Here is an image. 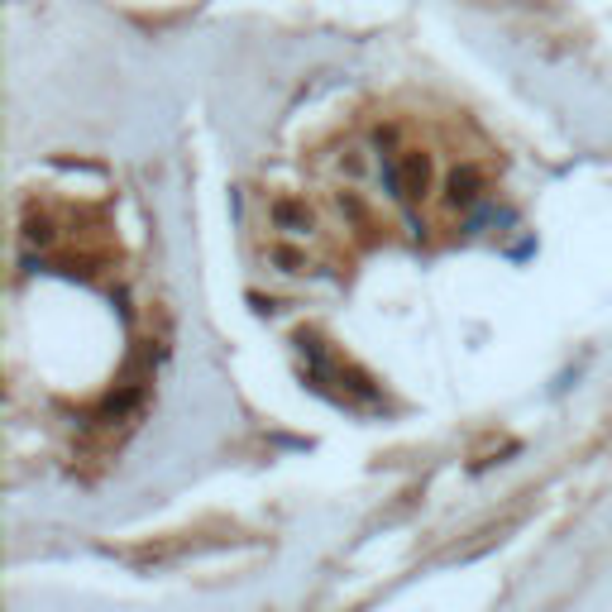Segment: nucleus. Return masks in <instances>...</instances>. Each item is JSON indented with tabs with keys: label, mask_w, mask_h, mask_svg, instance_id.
Wrapping results in <instances>:
<instances>
[{
	"label": "nucleus",
	"mask_w": 612,
	"mask_h": 612,
	"mask_svg": "<svg viewBox=\"0 0 612 612\" xmlns=\"http://www.w3.org/2000/svg\"><path fill=\"white\" fill-rule=\"evenodd\" d=\"M268 263H273L278 273H287V278H302V273H311V254H306V249H297V244H273V249H268Z\"/></svg>",
	"instance_id": "20e7f679"
},
{
	"label": "nucleus",
	"mask_w": 612,
	"mask_h": 612,
	"mask_svg": "<svg viewBox=\"0 0 612 612\" xmlns=\"http://www.w3.org/2000/svg\"><path fill=\"white\" fill-rule=\"evenodd\" d=\"M479 201H483V173L474 163H464V168H455V173L445 177V206L450 211H469Z\"/></svg>",
	"instance_id": "7ed1b4c3"
},
{
	"label": "nucleus",
	"mask_w": 612,
	"mask_h": 612,
	"mask_svg": "<svg viewBox=\"0 0 612 612\" xmlns=\"http://www.w3.org/2000/svg\"><path fill=\"white\" fill-rule=\"evenodd\" d=\"M383 177H388V192L397 201H421L431 192V153L426 149H402L383 158Z\"/></svg>",
	"instance_id": "f257e3e1"
},
{
	"label": "nucleus",
	"mask_w": 612,
	"mask_h": 612,
	"mask_svg": "<svg viewBox=\"0 0 612 612\" xmlns=\"http://www.w3.org/2000/svg\"><path fill=\"white\" fill-rule=\"evenodd\" d=\"M268 220L283 240H311L316 235V211L302 197H273L268 201Z\"/></svg>",
	"instance_id": "f03ea898"
},
{
	"label": "nucleus",
	"mask_w": 612,
	"mask_h": 612,
	"mask_svg": "<svg viewBox=\"0 0 612 612\" xmlns=\"http://www.w3.org/2000/svg\"><path fill=\"white\" fill-rule=\"evenodd\" d=\"M53 235H58V230H53V220H48V216H29V220H24V244H29V249H48V244H53Z\"/></svg>",
	"instance_id": "39448f33"
}]
</instances>
